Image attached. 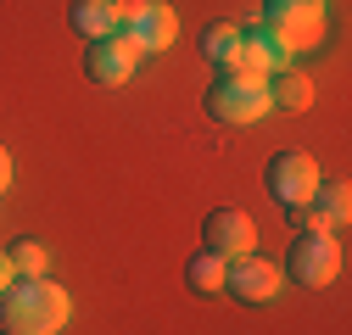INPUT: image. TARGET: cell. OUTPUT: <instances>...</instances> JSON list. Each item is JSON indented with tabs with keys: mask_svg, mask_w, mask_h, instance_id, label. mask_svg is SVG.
Instances as JSON below:
<instances>
[{
	"mask_svg": "<svg viewBox=\"0 0 352 335\" xmlns=\"http://www.w3.org/2000/svg\"><path fill=\"white\" fill-rule=\"evenodd\" d=\"M12 279H17V268H12V257H6V246H0V297L12 290Z\"/></svg>",
	"mask_w": 352,
	"mask_h": 335,
	"instance_id": "18",
	"label": "cell"
},
{
	"mask_svg": "<svg viewBox=\"0 0 352 335\" xmlns=\"http://www.w3.org/2000/svg\"><path fill=\"white\" fill-rule=\"evenodd\" d=\"M73 28L84 34V39H107L112 34V0H73Z\"/></svg>",
	"mask_w": 352,
	"mask_h": 335,
	"instance_id": "16",
	"label": "cell"
},
{
	"mask_svg": "<svg viewBox=\"0 0 352 335\" xmlns=\"http://www.w3.org/2000/svg\"><path fill=\"white\" fill-rule=\"evenodd\" d=\"M280 274L296 279L302 290L336 285V274H341V240H336V229H302L291 240V251H285V268Z\"/></svg>",
	"mask_w": 352,
	"mask_h": 335,
	"instance_id": "3",
	"label": "cell"
},
{
	"mask_svg": "<svg viewBox=\"0 0 352 335\" xmlns=\"http://www.w3.org/2000/svg\"><path fill=\"white\" fill-rule=\"evenodd\" d=\"M263 28H269L291 56H302V51H314L324 39L330 17H324V0H291V6H269V23Z\"/></svg>",
	"mask_w": 352,
	"mask_h": 335,
	"instance_id": "5",
	"label": "cell"
},
{
	"mask_svg": "<svg viewBox=\"0 0 352 335\" xmlns=\"http://www.w3.org/2000/svg\"><path fill=\"white\" fill-rule=\"evenodd\" d=\"M269 6H291V0H269Z\"/></svg>",
	"mask_w": 352,
	"mask_h": 335,
	"instance_id": "20",
	"label": "cell"
},
{
	"mask_svg": "<svg viewBox=\"0 0 352 335\" xmlns=\"http://www.w3.org/2000/svg\"><path fill=\"white\" fill-rule=\"evenodd\" d=\"M201 235H207V251H218V257H252L257 251V224L241 207H212Z\"/></svg>",
	"mask_w": 352,
	"mask_h": 335,
	"instance_id": "8",
	"label": "cell"
},
{
	"mask_svg": "<svg viewBox=\"0 0 352 335\" xmlns=\"http://www.w3.org/2000/svg\"><path fill=\"white\" fill-rule=\"evenodd\" d=\"M224 268H230V257H218V251H196L190 268H185V279H190V290H201V297H218V290H224Z\"/></svg>",
	"mask_w": 352,
	"mask_h": 335,
	"instance_id": "14",
	"label": "cell"
},
{
	"mask_svg": "<svg viewBox=\"0 0 352 335\" xmlns=\"http://www.w3.org/2000/svg\"><path fill=\"white\" fill-rule=\"evenodd\" d=\"M269 106H274V112H307V106H314V78L296 73V67L274 73V78H269Z\"/></svg>",
	"mask_w": 352,
	"mask_h": 335,
	"instance_id": "11",
	"label": "cell"
},
{
	"mask_svg": "<svg viewBox=\"0 0 352 335\" xmlns=\"http://www.w3.org/2000/svg\"><path fill=\"white\" fill-rule=\"evenodd\" d=\"M241 34H246V28H235V23H212V28L201 34V56H207L218 73H235V67H241Z\"/></svg>",
	"mask_w": 352,
	"mask_h": 335,
	"instance_id": "12",
	"label": "cell"
},
{
	"mask_svg": "<svg viewBox=\"0 0 352 335\" xmlns=\"http://www.w3.org/2000/svg\"><path fill=\"white\" fill-rule=\"evenodd\" d=\"M6 257H12L17 279H51V251L39 246V240H12Z\"/></svg>",
	"mask_w": 352,
	"mask_h": 335,
	"instance_id": "15",
	"label": "cell"
},
{
	"mask_svg": "<svg viewBox=\"0 0 352 335\" xmlns=\"http://www.w3.org/2000/svg\"><path fill=\"white\" fill-rule=\"evenodd\" d=\"M6 185H12V151L0 146V196H6Z\"/></svg>",
	"mask_w": 352,
	"mask_h": 335,
	"instance_id": "19",
	"label": "cell"
},
{
	"mask_svg": "<svg viewBox=\"0 0 352 335\" xmlns=\"http://www.w3.org/2000/svg\"><path fill=\"white\" fill-rule=\"evenodd\" d=\"M285 67H291V51L280 45L269 28H246V34H241V67H235V73L274 78V73H285Z\"/></svg>",
	"mask_w": 352,
	"mask_h": 335,
	"instance_id": "10",
	"label": "cell"
},
{
	"mask_svg": "<svg viewBox=\"0 0 352 335\" xmlns=\"http://www.w3.org/2000/svg\"><path fill=\"white\" fill-rule=\"evenodd\" d=\"M314 213H319L324 229H341V224H346V213H352V190H346V179H324V185H319Z\"/></svg>",
	"mask_w": 352,
	"mask_h": 335,
	"instance_id": "13",
	"label": "cell"
},
{
	"mask_svg": "<svg viewBox=\"0 0 352 335\" xmlns=\"http://www.w3.org/2000/svg\"><path fill=\"white\" fill-rule=\"evenodd\" d=\"M140 6H146V0H112V34H123L129 23H135V17H140Z\"/></svg>",
	"mask_w": 352,
	"mask_h": 335,
	"instance_id": "17",
	"label": "cell"
},
{
	"mask_svg": "<svg viewBox=\"0 0 352 335\" xmlns=\"http://www.w3.org/2000/svg\"><path fill=\"white\" fill-rule=\"evenodd\" d=\"M140 51L129 45L123 34H107V39H90V51H84V73H90L96 84H107V90H118V84H129L140 73Z\"/></svg>",
	"mask_w": 352,
	"mask_h": 335,
	"instance_id": "7",
	"label": "cell"
},
{
	"mask_svg": "<svg viewBox=\"0 0 352 335\" xmlns=\"http://www.w3.org/2000/svg\"><path fill=\"white\" fill-rule=\"evenodd\" d=\"M73 319V297L56 279H12L0 297V330L6 335H56Z\"/></svg>",
	"mask_w": 352,
	"mask_h": 335,
	"instance_id": "1",
	"label": "cell"
},
{
	"mask_svg": "<svg viewBox=\"0 0 352 335\" xmlns=\"http://www.w3.org/2000/svg\"><path fill=\"white\" fill-rule=\"evenodd\" d=\"M224 290H230L241 308H269V302H280L285 274H280L269 257H235V263L224 268Z\"/></svg>",
	"mask_w": 352,
	"mask_h": 335,
	"instance_id": "6",
	"label": "cell"
},
{
	"mask_svg": "<svg viewBox=\"0 0 352 335\" xmlns=\"http://www.w3.org/2000/svg\"><path fill=\"white\" fill-rule=\"evenodd\" d=\"M269 106V78H252V73H218L212 90H207V117L212 123H230V129H252L263 123Z\"/></svg>",
	"mask_w": 352,
	"mask_h": 335,
	"instance_id": "2",
	"label": "cell"
},
{
	"mask_svg": "<svg viewBox=\"0 0 352 335\" xmlns=\"http://www.w3.org/2000/svg\"><path fill=\"white\" fill-rule=\"evenodd\" d=\"M263 185H269V196L285 207V213H296V207H307L319 196L324 174H319V162L307 151H274L269 168H263Z\"/></svg>",
	"mask_w": 352,
	"mask_h": 335,
	"instance_id": "4",
	"label": "cell"
},
{
	"mask_svg": "<svg viewBox=\"0 0 352 335\" xmlns=\"http://www.w3.org/2000/svg\"><path fill=\"white\" fill-rule=\"evenodd\" d=\"M123 39H129L140 56H157V51H168L173 39H179V12H173L168 0H146L140 17L123 28Z\"/></svg>",
	"mask_w": 352,
	"mask_h": 335,
	"instance_id": "9",
	"label": "cell"
}]
</instances>
